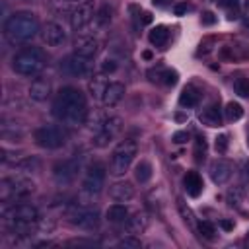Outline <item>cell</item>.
I'll return each mask as SVG.
<instances>
[{
	"instance_id": "cell-1",
	"label": "cell",
	"mask_w": 249,
	"mask_h": 249,
	"mask_svg": "<svg viewBox=\"0 0 249 249\" xmlns=\"http://www.w3.org/2000/svg\"><path fill=\"white\" fill-rule=\"evenodd\" d=\"M53 115L68 126L82 124L86 121V115H88L84 93L74 86L60 88L54 101H53Z\"/></svg>"
},
{
	"instance_id": "cell-2",
	"label": "cell",
	"mask_w": 249,
	"mask_h": 249,
	"mask_svg": "<svg viewBox=\"0 0 249 249\" xmlns=\"http://www.w3.org/2000/svg\"><path fill=\"white\" fill-rule=\"evenodd\" d=\"M39 222V210L33 204H12L4 208L2 212V224L4 228L14 233L16 237H27L35 231V226Z\"/></svg>"
},
{
	"instance_id": "cell-3",
	"label": "cell",
	"mask_w": 249,
	"mask_h": 249,
	"mask_svg": "<svg viewBox=\"0 0 249 249\" xmlns=\"http://www.w3.org/2000/svg\"><path fill=\"white\" fill-rule=\"evenodd\" d=\"M39 31V21L31 12H14L4 21V35L10 43H27Z\"/></svg>"
},
{
	"instance_id": "cell-4",
	"label": "cell",
	"mask_w": 249,
	"mask_h": 249,
	"mask_svg": "<svg viewBox=\"0 0 249 249\" xmlns=\"http://www.w3.org/2000/svg\"><path fill=\"white\" fill-rule=\"evenodd\" d=\"M47 66V56L37 47H25L12 58V70L25 78L39 76Z\"/></svg>"
},
{
	"instance_id": "cell-5",
	"label": "cell",
	"mask_w": 249,
	"mask_h": 249,
	"mask_svg": "<svg viewBox=\"0 0 249 249\" xmlns=\"http://www.w3.org/2000/svg\"><path fill=\"white\" fill-rule=\"evenodd\" d=\"M138 154V144L132 138H124L119 142V146L113 150L111 161H109V173L113 177H121L128 171L134 156Z\"/></svg>"
},
{
	"instance_id": "cell-6",
	"label": "cell",
	"mask_w": 249,
	"mask_h": 249,
	"mask_svg": "<svg viewBox=\"0 0 249 249\" xmlns=\"http://www.w3.org/2000/svg\"><path fill=\"white\" fill-rule=\"evenodd\" d=\"M35 191V183L27 177H4L0 181V200L2 202H10V200H19L25 198L29 195H33Z\"/></svg>"
},
{
	"instance_id": "cell-7",
	"label": "cell",
	"mask_w": 249,
	"mask_h": 249,
	"mask_svg": "<svg viewBox=\"0 0 249 249\" xmlns=\"http://www.w3.org/2000/svg\"><path fill=\"white\" fill-rule=\"evenodd\" d=\"M33 140L37 146H41L45 150H56V148L64 146L66 132L58 124H41L39 128H35Z\"/></svg>"
},
{
	"instance_id": "cell-8",
	"label": "cell",
	"mask_w": 249,
	"mask_h": 249,
	"mask_svg": "<svg viewBox=\"0 0 249 249\" xmlns=\"http://www.w3.org/2000/svg\"><path fill=\"white\" fill-rule=\"evenodd\" d=\"M60 72L72 78H84L93 76V60L88 56H82L78 53H72L60 60Z\"/></svg>"
},
{
	"instance_id": "cell-9",
	"label": "cell",
	"mask_w": 249,
	"mask_h": 249,
	"mask_svg": "<svg viewBox=\"0 0 249 249\" xmlns=\"http://www.w3.org/2000/svg\"><path fill=\"white\" fill-rule=\"evenodd\" d=\"M66 216L68 222L80 230H95L99 226V212L89 206H74Z\"/></svg>"
},
{
	"instance_id": "cell-10",
	"label": "cell",
	"mask_w": 249,
	"mask_h": 249,
	"mask_svg": "<svg viewBox=\"0 0 249 249\" xmlns=\"http://www.w3.org/2000/svg\"><path fill=\"white\" fill-rule=\"evenodd\" d=\"M105 175H107V171H105V167L101 165V163H93V165H89L88 167V171H86V175H84V179H82V189H84V193H88V195H99L101 193V189L105 187Z\"/></svg>"
},
{
	"instance_id": "cell-11",
	"label": "cell",
	"mask_w": 249,
	"mask_h": 249,
	"mask_svg": "<svg viewBox=\"0 0 249 249\" xmlns=\"http://www.w3.org/2000/svg\"><path fill=\"white\" fill-rule=\"evenodd\" d=\"M121 130H123V119H121V117H109V119L105 121V124H103V128L95 132V136H93V146H95V148H105V146H109V144L121 134Z\"/></svg>"
},
{
	"instance_id": "cell-12",
	"label": "cell",
	"mask_w": 249,
	"mask_h": 249,
	"mask_svg": "<svg viewBox=\"0 0 249 249\" xmlns=\"http://www.w3.org/2000/svg\"><path fill=\"white\" fill-rule=\"evenodd\" d=\"M80 171V160L78 158H68V160H62L58 161L54 167H53V177L56 183L60 185H68L76 179Z\"/></svg>"
},
{
	"instance_id": "cell-13",
	"label": "cell",
	"mask_w": 249,
	"mask_h": 249,
	"mask_svg": "<svg viewBox=\"0 0 249 249\" xmlns=\"http://www.w3.org/2000/svg\"><path fill=\"white\" fill-rule=\"evenodd\" d=\"M93 18H95L93 4H91V2H84V4H78V6L72 10V14H70V25H72V29L80 31V29H84Z\"/></svg>"
},
{
	"instance_id": "cell-14",
	"label": "cell",
	"mask_w": 249,
	"mask_h": 249,
	"mask_svg": "<svg viewBox=\"0 0 249 249\" xmlns=\"http://www.w3.org/2000/svg\"><path fill=\"white\" fill-rule=\"evenodd\" d=\"M208 171H210V179L216 185H224V183L230 181V177L233 173V163L228 161V160H224V158H218V160H214L210 163V169Z\"/></svg>"
},
{
	"instance_id": "cell-15",
	"label": "cell",
	"mask_w": 249,
	"mask_h": 249,
	"mask_svg": "<svg viewBox=\"0 0 249 249\" xmlns=\"http://www.w3.org/2000/svg\"><path fill=\"white\" fill-rule=\"evenodd\" d=\"M43 41L49 45V47H58V45H62L64 43V39H66V33H64V29H62V25L60 23H56V21H47L45 25H43Z\"/></svg>"
},
{
	"instance_id": "cell-16",
	"label": "cell",
	"mask_w": 249,
	"mask_h": 249,
	"mask_svg": "<svg viewBox=\"0 0 249 249\" xmlns=\"http://www.w3.org/2000/svg\"><path fill=\"white\" fill-rule=\"evenodd\" d=\"M99 51V41L93 37V35H80L74 43V53L82 54V56H88V58H93Z\"/></svg>"
},
{
	"instance_id": "cell-17",
	"label": "cell",
	"mask_w": 249,
	"mask_h": 249,
	"mask_svg": "<svg viewBox=\"0 0 249 249\" xmlns=\"http://www.w3.org/2000/svg\"><path fill=\"white\" fill-rule=\"evenodd\" d=\"M109 196L115 202H128L134 198V187L128 181H117L109 187Z\"/></svg>"
},
{
	"instance_id": "cell-18",
	"label": "cell",
	"mask_w": 249,
	"mask_h": 249,
	"mask_svg": "<svg viewBox=\"0 0 249 249\" xmlns=\"http://www.w3.org/2000/svg\"><path fill=\"white\" fill-rule=\"evenodd\" d=\"M123 97H124V84H121V82H109L107 88H105V91H103L101 101H103L105 107H115V105L121 103Z\"/></svg>"
},
{
	"instance_id": "cell-19",
	"label": "cell",
	"mask_w": 249,
	"mask_h": 249,
	"mask_svg": "<svg viewBox=\"0 0 249 249\" xmlns=\"http://www.w3.org/2000/svg\"><path fill=\"white\" fill-rule=\"evenodd\" d=\"M49 95H51V82L47 78H35L29 86V97L41 103V101H47Z\"/></svg>"
},
{
	"instance_id": "cell-20",
	"label": "cell",
	"mask_w": 249,
	"mask_h": 249,
	"mask_svg": "<svg viewBox=\"0 0 249 249\" xmlns=\"http://www.w3.org/2000/svg\"><path fill=\"white\" fill-rule=\"evenodd\" d=\"M198 121L202 124H206V126H212V128L222 126V111H220V105L218 103H212V105L204 107L198 113Z\"/></svg>"
},
{
	"instance_id": "cell-21",
	"label": "cell",
	"mask_w": 249,
	"mask_h": 249,
	"mask_svg": "<svg viewBox=\"0 0 249 249\" xmlns=\"http://www.w3.org/2000/svg\"><path fill=\"white\" fill-rule=\"evenodd\" d=\"M124 224H126V231L128 233L138 235V233H144L146 231V228H148V216L144 212H136V214L128 216V220Z\"/></svg>"
},
{
	"instance_id": "cell-22",
	"label": "cell",
	"mask_w": 249,
	"mask_h": 249,
	"mask_svg": "<svg viewBox=\"0 0 249 249\" xmlns=\"http://www.w3.org/2000/svg\"><path fill=\"white\" fill-rule=\"evenodd\" d=\"M183 185H185V189H187V193H189V196H193V198H196L200 193H202V177L196 173V171H187V175H185V179H183Z\"/></svg>"
},
{
	"instance_id": "cell-23",
	"label": "cell",
	"mask_w": 249,
	"mask_h": 249,
	"mask_svg": "<svg viewBox=\"0 0 249 249\" xmlns=\"http://www.w3.org/2000/svg\"><path fill=\"white\" fill-rule=\"evenodd\" d=\"M105 216H107V220L113 222V224H123V222L128 220L130 214H128V208H126L123 202H115V204H111V206L107 208Z\"/></svg>"
},
{
	"instance_id": "cell-24",
	"label": "cell",
	"mask_w": 249,
	"mask_h": 249,
	"mask_svg": "<svg viewBox=\"0 0 249 249\" xmlns=\"http://www.w3.org/2000/svg\"><path fill=\"white\" fill-rule=\"evenodd\" d=\"M198 101H200V91L196 88H193V86H185L181 95H179V105L191 109V107H196Z\"/></svg>"
},
{
	"instance_id": "cell-25",
	"label": "cell",
	"mask_w": 249,
	"mask_h": 249,
	"mask_svg": "<svg viewBox=\"0 0 249 249\" xmlns=\"http://www.w3.org/2000/svg\"><path fill=\"white\" fill-rule=\"evenodd\" d=\"M150 43L154 45V47H165L167 45V41H169V31H167V27H163V25H156L152 31H150Z\"/></svg>"
},
{
	"instance_id": "cell-26",
	"label": "cell",
	"mask_w": 249,
	"mask_h": 249,
	"mask_svg": "<svg viewBox=\"0 0 249 249\" xmlns=\"http://www.w3.org/2000/svg\"><path fill=\"white\" fill-rule=\"evenodd\" d=\"M107 119L109 117L103 111H91V113L86 115V124H88V128H91L93 132H97V130L103 128V124H105Z\"/></svg>"
},
{
	"instance_id": "cell-27",
	"label": "cell",
	"mask_w": 249,
	"mask_h": 249,
	"mask_svg": "<svg viewBox=\"0 0 249 249\" xmlns=\"http://www.w3.org/2000/svg\"><path fill=\"white\" fill-rule=\"evenodd\" d=\"M107 84H109V82L105 80L103 74L91 76V80H89V93H91L93 97L101 99V97H103V91H105V88H107Z\"/></svg>"
},
{
	"instance_id": "cell-28",
	"label": "cell",
	"mask_w": 249,
	"mask_h": 249,
	"mask_svg": "<svg viewBox=\"0 0 249 249\" xmlns=\"http://www.w3.org/2000/svg\"><path fill=\"white\" fill-rule=\"evenodd\" d=\"M177 208H179V214L183 218V222L191 228V230H196V220H195V214L193 210L189 208V204L183 200V198H177Z\"/></svg>"
},
{
	"instance_id": "cell-29",
	"label": "cell",
	"mask_w": 249,
	"mask_h": 249,
	"mask_svg": "<svg viewBox=\"0 0 249 249\" xmlns=\"http://www.w3.org/2000/svg\"><path fill=\"white\" fill-rule=\"evenodd\" d=\"M134 177H136L138 183H148V181L152 179V163L146 161V160H142L140 163H136V167H134Z\"/></svg>"
},
{
	"instance_id": "cell-30",
	"label": "cell",
	"mask_w": 249,
	"mask_h": 249,
	"mask_svg": "<svg viewBox=\"0 0 249 249\" xmlns=\"http://www.w3.org/2000/svg\"><path fill=\"white\" fill-rule=\"evenodd\" d=\"M226 198H228V204H230V206L239 208V206L245 202V191H243V187H239V185L231 187V189L228 191Z\"/></svg>"
},
{
	"instance_id": "cell-31",
	"label": "cell",
	"mask_w": 249,
	"mask_h": 249,
	"mask_svg": "<svg viewBox=\"0 0 249 249\" xmlns=\"http://www.w3.org/2000/svg\"><path fill=\"white\" fill-rule=\"evenodd\" d=\"M111 19H113V8L105 2V4H101V8L95 12V23H97L99 27H103V25L111 23Z\"/></svg>"
},
{
	"instance_id": "cell-32",
	"label": "cell",
	"mask_w": 249,
	"mask_h": 249,
	"mask_svg": "<svg viewBox=\"0 0 249 249\" xmlns=\"http://www.w3.org/2000/svg\"><path fill=\"white\" fill-rule=\"evenodd\" d=\"M39 160L37 158H21L18 163H16V167L19 169V171H23V173H33V171H37L39 169Z\"/></svg>"
},
{
	"instance_id": "cell-33",
	"label": "cell",
	"mask_w": 249,
	"mask_h": 249,
	"mask_svg": "<svg viewBox=\"0 0 249 249\" xmlns=\"http://www.w3.org/2000/svg\"><path fill=\"white\" fill-rule=\"evenodd\" d=\"M224 111H226V119L228 121H239L243 117V107L237 101H230Z\"/></svg>"
},
{
	"instance_id": "cell-34",
	"label": "cell",
	"mask_w": 249,
	"mask_h": 249,
	"mask_svg": "<svg viewBox=\"0 0 249 249\" xmlns=\"http://www.w3.org/2000/svg\"><path fill=\"white\" fill-rule=\"evenodd\" d=\"M231 86H233V91H235L237 95H241V97H249V80H247V78L239 76V78L233 80Z\"/></svg>"
},
{
	"instance_id": "cell-35",
	"label": "cell",
	"mask_w": 249,
	"mask_h": 249,
	"mask_svg": "<svg viewBox=\"0 0 249 249\" xmlns=\"http://www.w3.org/2000/svg\"><path fill=\"white\" fill-rule=\"evenodd\" d=\"M117 247H124V249H140L142 247V241L136 237V235H128V237H123L117 241Z\"/></svg>"
},
{
	"instance_id": "cell-36",
	"label": "cell",
	"mask_w": 249,
	"mask_h": 249,
	"mask_svg": "<svg viewBox=\"0 0 249 249\" xmlns=\"http://www.w3.org/2000/svg\"><path fill=\"white\" fill-rule=\"evenodd\" d=\"M196 230L200 231V235L202 237H206V239H214V233H216V228H214V224H210V222H198L196 224Z\"/></svg>"
},
{
	"instance_id": "cell-37",
	"label": "cell",
	"mask_w": 249,
	"mask_h": 249,
	"mask_svg": "<svg viewBox=\"0 0 249 249\" xmlns=\"http://www.w3.org/2000/svg\"><path fill=\"white\" fill-rule=\"evenodd\" d=\"M228 144H230L228 134H220V136H216L214 148H216V152H218V154H226V152H228Z\"/></svg>"
},
{
	"instance_id": "cell-38",
	"label": "cell",
	"mask_w": 249,
	"mask_h": 249,
	"mask_svg": "<svg viewBox=\"0 0 249 249\" xmlns=\"http://www.w3.org/2000/svg\"><path fill=\"white\" fill-rule=\"evenodd\" d=\"M161 78H163V84L165 86H175L177 80H179V76H177L175 70H161Z\"/></svg>"
},
{
	"instance_id": "cell-39",
	"label": "cell",
	"mask_w": 249,
	"mask_h": 249,
	"mask_svg": "<svg viewBox=\"0 0 249 249\" xmlns=\"http://www.w3.org/2000/svg\"><path fill=\"white\" fill-rule=\"evenodd\" d=\"M204 152H206V140H204V138H196V142H195V156H196V161L204 160Z\"/></svg>"
},
{
	"instance_id": "cell-40",
	"label": "cell",
	"mask_w": 249,
	"mask_h": 249,
	"mask_svg": "<svg viewBox=\"0 0 249 249\" xmlns=\"http://www.w3.org/2000/svg\"><path fill=\"white\" fill-rule=\"evenodd\" d=\"M117 70V62L113 60V58H105L103 60V64H101V74H111V72H115Z\"/></svg>"
},
{
	"instance_id": "cell-41",
	"label": "cell",
	"mask_w": 249,
	"mask_h": 249,
	"mask_svg": "<svg viewBox=\"0 0 249 249\" xmlns=\"http://www.w3.org/2000/svg\"><path fill=\"white\" fill-rule=\"evenodd\" d=\"M200 19H202V23H204V25H212V23H216V16H214L212 12H204Z\"/></svg>"
},
{
	"instance_id": "cell-42",
	"label": "cell",
	"mask_w": 249,
	"mask_h": 249,
	"mask_svg": "<svg viewBox=\"0 0 249 249\" xmlns=\"http://www.w3.org/2000/svg\"><path fill=\"white\" fill-rule=\"evenodd\" d=\"M187 140H189V134L183 132V130H179V132L173 134V142H175V144H183V142H187Z\"/></svg>"
},
{
	"instance_id": "cell-43",
	"label": "cell",
	"mask_w": 249,
	"mask_h": 249,
	"mask_svg": "<svg viewBox=\"0 0 249 249\" xmlns=\"http://www.w3.org/2000/svg\"><path fill=\"white\" fill-rule=\"evenodd\" d=\"M220 228H222V230H226V231H231V230H233V222H231V220L222 218V220H220Z\"/></svg>"
},
{
	"instance_id": "cell-44",
	"label": "cell",
	"mask_w": 249,
	"mask_h": 249,
	"mask_svg": "<svg viewBox=\"0 0 249 249\" xmlns=\"http://www.w3.org/2000/svg\"><path fill=\"white\" fill-rule=\"evenodd\" d=\"M187 10H189V6H187V4H177V6L173 8L175 16H183V14H187Z\"/></svg>"
},
{
	"instance_id": "cell-45",
	"label": "cell",
	"mask_w": 249,
	"mask_h": 249,
	"mask_svg": "<svg viewBox=\"0 0 249 249\" xmlns=\"http://www.w3.org/2000/svg\"><path fill=\"white\" fill-rule=\"evenodd\" d=\"M237 4H239V0H222V2H220L222 8H235Z\"/></svg>"
},
{
	"instance_id": "cell-46",
	"label": "cell",
	"mask_w": 249,
	"mask_h": 249,
	"mask_svg": "<svg viewBox=\"0 0 249 249\" xmlns=\"http://www.w3.org/2000/svg\"><path fill=\"white\" fill-rule=\"evenodd\" d=\"M241 175H243V177H245V179L249 181V161H245V163H243V169H241Z\"/></svg>"
},
{
	"instance_id": "cell-47",
	"label": "cell",
	"mask_w": 249,
	"mask_h": 249,
	"mask_svg": "<svg viewBox=\"0 0 249 249\" xmlns=\"http://www.w3.org/2000/svg\"><path fill=\"white\" fill-rule=\"evenodd\" d=\"M171 0H152V4L154 6H158V8H163V6H167Z\"/></svg>"
},
{
	"instance_id": "cell-48",
	"label": "cell",
	"mask_w": 249,
	"mask_h": 249,
	"mask_svg": "<svg viewBox=\"0 0 249 249\" xmlns=\"http://www.w3.org/2000/svg\"><path fill=\"white\" fill-rule=\"evenodd\" d=\"M150 21H152V16H150L148 12H144V14H142V23H150Z\"/></svg>"
},
{
	"instance_id": "cell-49",
	"label": "cell",
	"mask_w": 249,
	"mask_h": 249,
	"mask_svg": "<svg viewBox=\"0 0 249 249\" xmlns=\"http://www.w3.org/2000/svg\"><path fill=\"white\" fill-rule=\"evenodd\" d=\"M243 27H247V29H249V18H245V19H243Z\"/></svg>"
},
{
	"instance_id": "cell-50",
	"label": "cell",
	"mask_w": 249,
	"mask_h": 249,
	"mask_svg": "<svg viewBox=\"0 0 249 249\" xmlns=\"http://www.w3.org/2000/svg\"><path fill=\"white\" fill-rule=\"evenodd\" d=\"M245 6H247V10H249V0H245Z\"/></svg>"
},
{
	"instance_id": "cell-51",
	"label": "cell",
	"mask_w": 249,
	"mask_h": 249,
	"mask_svg": "<svg viewBox=\"0 0 249 249\" xmlns=\"http://www.w3.org/2000/svg\"><path fill=\"white\" fill-rule=\"evenodd\" d=\"M68 2H80V0H68Z\"/></svg>"
},
{
	"instance_id": "cell-52",
	"label": "cell",
	"mask_w": 249,
	"mask_h": 249,
	"mask_svg": "<svg viewBox=\"0 0 249 249\" xmlns=\"http://www.w3.org/2000/svg\"><path fill=\"white\" fill-rule=\"evenodd\" d=\"M247 144H249V136H247Z\"/></svg>"
}]
</instances>
